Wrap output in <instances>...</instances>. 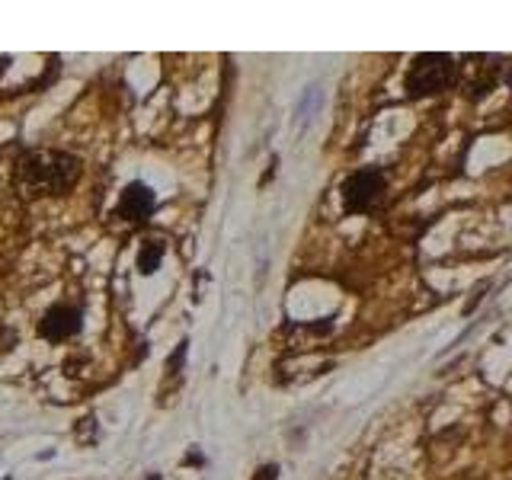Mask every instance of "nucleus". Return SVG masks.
<instances>
[{
	"instance_id": "39448f33",
	"label": "nucleus",
	"mask_w": 512,
	"mask_h": 480,
	"mask_svg": "<svg viewBox=\"0 0 512 480\" xmlns=\"http://www.w3.org/2000/svg\"><path fill=\"white\" fill-rule=\"evenodd\" d=\"M157 208V196L148 183H128L122 192H119V202H116V218L128 221V224H138L144 218H151Z\"/></svg>"
},
{
	"instance_id": "6e6552de",
	"label": "nucleus",
	"mask_w": 512,
	"mask_h": 480,
	"mask_svg": "<svg viewBox=\"0 0 512 480\" xmlns=\"http://www.w3.org/2000/svg\"><path fill=\"white\" fill-rule=\"evenodd\" d=\"M186 349H189V340H183L180 346H176L173 359H167V375H180V368H183V359H186Z\"/></svg>"
},
{
	"instance_id": "f03ea898",
	"label": "nucleus",
	"mask_w": 512,
	"mask_h": 480,
	"mask_svg": "<svg viewBox=\"0 0 512 480\" xmlns=\"http://www.w3.org/2000/svg\"><path fill=\"white\" fill-rule=\"evenodd\" d=\"M455 77H458V64L452 55L426 52V55H416L413 64L407 68L404 90L410 100H423V96H436V93L448 90L455 84Z\"/></svg>"
},
{
	"instance_id": "1a4fd4ad",
	"label": "nucleus",
	"mask_w": 512,
	"mask_h": 480,
	"mask_svg": "<svg viewBox=\"0 0 512 480\" xmlns=\"http://www.w3.org/2000/svg\"><path fill=\"white\" fill-rule=\"evenodd\" d=\"M250 480H279V464H263Z\"/></svg>"
},
{
	"instance_id": "0eeeda50",
	"label": "nucleus",
	"mask_w": 512,
	"mask_h": 480,
	"mask_svg": "<svg viewBox=\"0 0 512 480\" xmlns=\"http://www.w3.org/2000/svg\"><path fill=\"white\" fill-rule=\"evenodd\" d=\"M484 61V58H480ZM496 84V64H474V77L468 80V90H471V100H477V96H484L490 93Z\"/></svg>"
},
{
	"instance_id": "423d86ee",
	"label": "nucleus",
	"mask_w": 512,
	"mask_h": 480,
	"mask_svg": "<svg viewBox=\"0 0 512 480\" xmlns=\"http://www.w3.org/2000/svg\"><path fill=\"white\" fill-rule=\"evenodd\" d=\"M164 253H167L164 240H144L141 250H138V260H135L141 276H154V272L160 269V263H164Z\"/></svg>"
},
{
	"instance_id": "7ed1b4c3",
	"label": "nucleus",
	"mask_w": 512,
	"mask_h": 480,
	"mask_svg": "<svg viewBox=\"0 0 512 480\" xmlns=\"http://www.w3.org/2000/svg\"><path fill=\"white\" fill-rule=\"evenodd\" d=\"M384 186H388V180H384V173L378 167H362L356 173H349L343 180V208L349 215H362L368 212V208H375L378 199L384 196Z\"/></svg>"
},
{
	"instance_id": "9d476101",
	"label": "nucleus",
	"mask_w": 512,
	"mask_h": 480,
	"mask_svg": "<svg viewBox=\"0 0 512 480\" xmlns=\"http://www.w3.org/2000/svg\"><path fill=\"white\" fill-rule=\"evenodd\" d=\"M10 340L16 343V340H20V336H16L13 330H4V336H0V352H10L13 346H10Z\"/></svg>"
},
{
	"instance_id": "20e7f679",
	"label": "nucleus",
	"mask_w": 512,
	"mask_h": 480,
	"mask_svg": "<svg viewBox=\"0 0 512 480\" xmlns=\"http://www.w3.org/2000/svg\"><path fill=\"white\" fill-rule=\"evenodd\" d=\"M84 327V314H80L77 304H68V301H58L52 304L42 320H39V336H45L48 343H68L71 336L80 333Z\"/></svg>"
},
{
	"instance_id": "f257e3e1",
	"label": "nucleus",
	"mask_w": 512,
	"mask_h": 480,
	"mask_svg": "<svg viewBox=\"0 0 512 480\" xmlns=\"http://www.w3.org/2000/svg\"><path fill=\"white\" fill-rule=\"evenodd\" d=\"M80 160L64 151H29L16 164V180H20L26 196H64L80 180Z\"/></svg>"
}]
</instances>
